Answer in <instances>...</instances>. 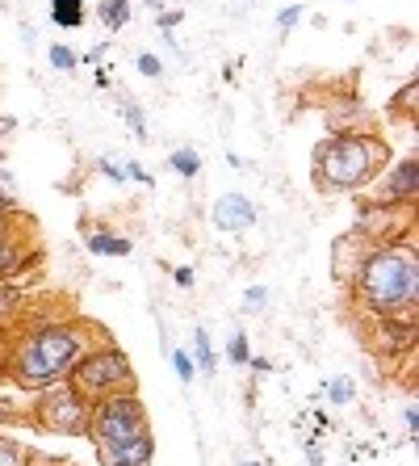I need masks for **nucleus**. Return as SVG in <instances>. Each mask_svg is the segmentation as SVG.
I'll return each instance as SVG.
<instances>
[{"label":"nucleus","mask_w":419,"mask_h":466,"mask_svg":"<svg viewBox=\"0 0 419 466\" xmlns=\"http://www.w3.org/2000/svg\"><path fill=\"white\" fill-rule=\"evenodd\" d=\"M356 303L369 307L374 315H415L419 299V252L415 244H382L374 248L353 278Z\"/></svg>","instance_id":"nucleus-1"},{"label":"nucleus","mask_w":419,"mask_h":466,"mask_svg":"<svg viewBox=\"0 0 419 466\" xmlns=\"http://www.w3.org/2000/svg\"><path fill=\"white\" fill-rule=\"evenodd\" d=\"M88 353V332L75 324H38L30 328L9 358V374L25 390H46L67 382L75 361Z\"/></svg>","instance_id":"nucleus-2"},{"label":"nucleus","mask_w":419,"mask_h":466,"mask_svg":"<svg viewBox=\"0 0 419 466\" xmlns=\"http://www.w3.org/2000/svg\"><path fill=\"white\" fill-rule=\"evenodd\" d=\"M386 168V143L374 135H335L314 156L323 189H361Z\"/></svg>","instance_id":"nucleus-3"},{"label":"nucleus","mask_w":419,"mask_h":466,"mask_svg":"<svg viewBox=\"0 0 419 466\" xmlns=\"http://www.w3.org/2000/svg\"><path fill=\"white\" fill-rule=\"evenodd\" d=\"M67 387L75 395H85L88 403H97L105 395H118V390H135V370H130V358L122 349L101 345L75 361V370L67 374Z\"/></svg>","instance_id":"nucleus-4"},{"label":"nucleus","mask_w":419,"mask_h":466,"mask_svg":"<svg viewBox=\"0 0 419 466\" xmlns=\"http://www.w3.org/2000/svg\"><path fill=\"white\" fill-rule=\"evenodd\" d=\"M147 408L135 390H118V395H105V400L93 403V416H88V437L97 441V450L109 445H126L135 437H147Z\"/></svg>","instance_id":"nucleus-5"},{"label":"nucleus","mask_w":419,"mask_h":466,"mask_svg":"<svg viewBox=\"0 0 419 466\" xmlns=\"http://www.w3.org/2000/svg\"><path fill=\"white\" fill-rule=\"evenodd\" d=\"M88 416H93V403H88L85 395H75L67 382L46 387L38 408H34V420L43 424L46 433H64V437L88 433Z\"/></svg>","instance_id":"nucleus-6"},{"label":"nucleus","mask_w":419,"mask_h":466,"mask_svg":"<svg viewBox=\"0 0 419 466\" xmlns=\"http://www.w3.org/2000/svg\"><path fill=\"white\" fill-rule=\"evenodd\" d=\"M252 223H256V207H252L244 194L218 198V207H214V228L218 231H226V236H239V231H247Z\"/></svg>","instance_id":"nucleus-7"},{"label":"nucleus","mask_w":419,"mask_h":466,"mask_svg":"<svg viewBox=\"0 0 419 466\" xmlns=\"http://www.w3.org/2000/svg\"><path fill=\"white\" fill-rule=\"evenodd\" d=\"M415 189H419V160L407 156V160L394 164V177H390L382 202H386V207H407V202H415Z\"/></svg>","instance_id":"nucleus-8"},{"label":"nucleus","mask_w":419,"mask_h":466,"mask_svg":"<svg viewBox=\"0 0 419 466\" xmlns=\"http://www.w3.org/2000/svg\"><path fill=\"white\" fill-rule=\"evenodd\" d=\"M101 466H151V454H155V441L147 437H135L126 445H109V450H97Z\"/></svg>","instance_id":"nucleus-9"},{"label":"nucleus","mask_w":419,"mask_h":466,"mask_svg":"<svg viewBox=\"0 0 419 466\" xmlns=\"http://www.w3.org/2000/svg\"><path fill=\"white\" fill-rule=\"evenodd\" d=\"M25 260H30V252H25L13 236H5V231H0V282H9V278L22 269Z\"/></svg>","instance_id":"nucleus-10"},{"label":"nucleus","mask_w":419,"mask_h":466,"mask_svg":"<svg viewBox=\"0 0 419 466\" xmlns=\"http://www.w3.org/2000/svg\"><path fill=\"white\" fill-rule=\"evenodd\" d=\"M51 17L59 30H80V22H85V0H55Z\"/></svg>","instance_id":"nucleus-11"},{"label":"nucleus","mask_w":419,"mask_h":466,"mask_svg":"<svg viewBox=\"0 0 419 466\" xmlns=\"http://www.w3.org/2000/svg\"><path fill=\"white\" fill-rule=\"evenodd\" d=\"M130 248H135V244H130L126 236H105V231H101V236H88V252H97V257H130Z\"/></svg>","instance_id":"nucleus-12"},{"label":"nucleus","mask_w":419,"mask_h":466,"mask_svg":"<svg viewBox=\"0 0 419 466\" xmlns=\"http://www.w3.org/2000/svg\"><path fill=\"white\" fill-rule=\"evenodd\" d=\"M34 454L30 445H22L17 437H0V466H30Z\"/></svg>","instance_id":"nucleus-13"},{"label":"nucleus","mask_w":419,"mask_h":466,"mask_svg":"<svg viewBox=\"0 0 419 466\" xmlns=\"http://www.w3.org/2000/svg\"><path fill=\"white\" fill-rule=\"evenodd\" d=\"M194 370L214 374V349H210V332H202V328L194 332Z\"/></svg>","instance_id":"nucleus-14"},{"label":"nucleus","mask_w":419,"mask_h":466,"mask_svg":"<svg viewBox=\"0 0 419 466\" xmlns=\"http://www.w3.org/2000/svg\"><path fill=\"white\" fill-rule=\"evenodd\" d=\"M101 22H105L109 30H122V25L130 22V5L126 0H101Z\"/></svg>","instance_id":"nucleus-15"},{"label":"nucleus","mask_w":419,"mask_h":466,"mask_svg":"<svg viewBox=\"0 0 419 466\" xmlns=\"http://www.w3.org/2000/svg\"><path fill=\"white\" fill-rule=\"evenodd\" d=\"M22 311V290H13V286L0 282V332L9 328V319Z\"/></svg>","instance_id":"nucleus-16"},{"label":"nucleus","mask_w":419,"mask_h":466,"mask_svg":"<svg viewBox=\"0 0 419 466\" xmlns=\"http://www.w3.org/2000/svg\"><path fill=\"white\" fill-rule=\"evenodd\" d=\"M173 173H181V177H197V173H202V156L189 152V147L173 152Z\"/></svg>","instance_id":"nucleus-17"},{"label":"nucleus","mask_w":419,"mask_h":466,"mask_svg":"<svg viewBox=\"0 0 419 466\" xmlns=\"http://www.w3.org/2000/svg\"><path fill=\"white\" fill-rule=\"evenodd\" d=\"M327 400L340 403V408H344V403H353L356 400V382L353 379H332V382H327Z\"/></svg>","instance_id":"nucleus-18"},{"label":"nucleus","mask_w":419,"mask_h":466,"mask_svg":"<svg viewBox=\"0 0 419 466\" xmlns=\"http://www.w3.org/2000/svg\"><path fill=\"white\" fill-rule=\"evenodd\" d=\"M226 358H231V366H247V361H252L247 332H235V337H231V345H226Z\"/></svg>","instance_id":"nucleus-19"},{"label":"nucleus","mask_w":419,"mask_h":466,"mask_svg":"<svg viewBox=\"0 0 419 466\" xmlns=\"http://www.w3.org/2000/svg\"><path fill=\"white\" fill-rule=\"evenodd\" d=\"M269 307V290L264 286H247L244 290V311H264Z\"/></svg>","instance_id":"nucleus-20"},{"label":"nucleus","mask_w":419,"mask_h":466,"mask_svg":"<svg viewBox=\"0 0 419 466\" xmlns=\"http://www.w3.org/2000/svg\"><path fill=\"white\" fill-rule=\"evenodd\" d=\"M173 370H176V379H181V382H194V374H197L194 358H189L185 349H176V353H173Z\"/></svg>","instance_id":"nucleus-21"},{"label":"nucleus","mask_w":419,"mask_h":466,"mask_svg":"<svg viewBox=\"0 0 419 466\" xmlns=\"http://www.w3.org/2000/svg\"><path fill=\"white\" fill-rule=\"evenodd\" d=\"M51 64L59 67V72H72V67H75V55L67 51V46H51Z\"/></svg>","instance_id":"nucleus-22"},{"label":"nucleus","mask_w":419,"mask_h":466,"mask_svg":"<svg viewBox=\"0 0 419 466\" xmlns=\"http://www.w3.org/2000/svg\"><path fill=\"white\" fill-rule=\"evenodd\" d=\"M122 114H126V122H130V127H135V135H139V139H147V122H143V114H139V109H135V106H126V109H122Z\"/></svg>","instance_id":"nucleus-23"},{"label":"nucleus","mask_w":419,"mask_h":466,"mask_svg":"<svg viewBox=\"0 0 419 466\" xmlns=\"http://www.w3.org/2000/svg\"><path fill=\"white\" fill-rule=\"evenodd\" d=\"M139 72L143 76H160V59L155 55H139Z\"/></svg>","instance_id":"nucleus-24"},{"label":"nucleus","mask_w":419,"mask_h":466,"mask_svg":"<svg viewBox=\"0 0 419 466\" xmlns=\"http://www.w3.org/2000/svg\"><path fill=\"white\" fill-rule=\"evenodd\" d=\"M122 177H130V181H143V185H151V177L143 173L139 164H126V168H122Z\"/></svg>","instance_id":"nucleus-25"},{"label":"nucleus","mask_w":419,"mask_h":466,"mask_svg":"<svg viewBox=\"0 0 419 466\" xmlns=\"http://www.w3.org/2000/svg\"><path fill=\"white\" fill-rule=\"evenodd\" d=\"M403 420H407V429H411V437L419 433V412H415V403H411L407 412H403Z\"/></svg>","instance_id":"nucleus-26"},{"label":"nucleus","mask_w":419,"mask_h":466,"mask_svg":"<svg viewBox=\"0 0 419 466\" xmlns=\"http://www.w3.org/2000/svg\"><path fill=\"white\" fill-rule=\"evenodd\" d=\"M101 173H105L109 181H126V177H122V168H118V164H109V160L101 164Z\"/></svg>","instance_id":"nucleus-27"},{"label":"nucleus","mask_w":419,"mask_h":466,"mask_svg":"<svg viewBox=\"0 0 419 466\" xmlns=\"http://www.w3.org/2000/svg\"><path fill=\"white\" fill-rule=\"evenodd\" d=\"M176 286H194V269H173Z\"/></svg>","instance_id":"nucleus-28"},{"label":"nucleus","mask_w":419,"mask_h":466,"mask_svg":"<svg viewBox=\"0 0 419 466\" xmlns=\"http://www.w3.org/2000/svg\"><path fill=\"white\" fill-rule=\"evenodd\" d=\"M298 17H302V9H285V13H281V25H294Z\"/></svg>","instance_id":"nucleus-29"},{"label":"nucleus","mask_w":419,"mask_h":466,"mask_svg":"<svg viewBox=\"0 0 419 466\" xmlns=\"http://www.w3.org/2000/svg\"><path fill=\"white\" fill-rule=\"evenodd\" d=\"M9 207H13V202H9V198H5V194H0V218L9 215Z\"/></svg>","instance_id":"nucleus-30"},{"label":"nucleus","mask_w":419,"mask_h":466,"mask_svg":"<svg viewBox=\"0 0 419 466\" xmlns=\"http://www.w3.org/2000/svg\"><path fill=\"white\" fill-rule=\"evenodd\" d=\"M239 466H260V462H239Z\"/></svg>","instance_id":"nucleus-31"}]
</instances>
